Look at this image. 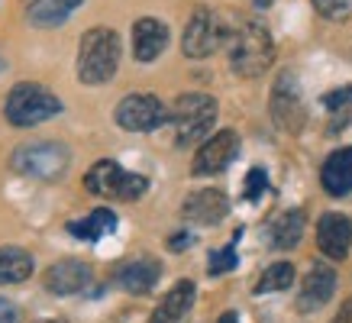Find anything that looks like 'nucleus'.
<instances>
[{
    "instance_id": "obj_1",
    "label": "nucleus",
    "mask_w": 352,
    "mask_h": 323,
    "mask_svg": "<svg viewBox=\"0 0 352 323\" xmlns=\"http://www.w3.org/2000/svg\"><path fill=\"white\" fill-rule=\"evenodd\" d=\"M275 62V43L268 26L243 20L230 36V68L239 78H262Z\"/></svg>"
},
{
    "instance_id": "obj_2",
    "label": "nucleus",
    "mask_w": 352,
    "mask_h": 323,
    "mask_svg": "<svg viewBox=\"0 0 352 323\" xmlns=\"http://www.w3.org/2000/svg\"><path fill=\"white\" fill-rule=\"evenodd\" d=\"M120 68V36L110 26H94L78 45V78L81 85H107Z\"/></svg>"
},
{
    "instance_id": "obj_3",
    "label": "nucleus",
    "mask_w": 352,
    "mask_h": 323,
    "mask_svg": "<svg viewBox=\"0 0 352 323\" xmlns=\"http://www.w3.org/2000/svg\"><path fill=\"white\" fill-rule=\"evenodd\" d=\"M62 113V100L49 91V87L36 85V81H20L7 94L3 104V117L10 120L13 126H39L45 120H52Z\"/></svg>"
},
{
    "instance_id": "obj_4",
    "label": "nucleus",
    "mask_w": 352,
    "mask_h": 323,
    "mask_svg": "<svg viewBox=\"0 0 352 323\" xmlns=\"http://www.w3.org/2000/svg\"><path fill=\"white\" fill-rule=\"evenodd\" d=\"M85 188L94 197H107V201H139L146 194V188H149V178H142L136 172H126L113 159H100L85 175Z\"/></svg>"
},
{
    "instance_id": "obj_5",
    "label": "nucleus",
    "mask_w": 352,
    "mask_h": 323,
    "mask_svg": "<svg viewBox=\"0 0 352 323\" xmlns=\"http://www.w3.org/2000/svg\"><path fill=\"white\" fill-rule=\"evenodd\" d=\"M171 123H175V136L178 146H191L210 136L217 123V100L210 94H182L171 104Z\"/></svg>"
},
{
    "instance_id": "obj_6",
    "label": "nucleus",
    "mask_w": 352,
    "mask_h": 323,
    "mask_svg": "<svg viewBox=\"0 0 352 323\" xmlns=\"http://www.w3.org/2000/svg\"><path fill=\"white\" fill-rule=\"evenodd\" d=\"M68 162H72V152L62 142H23L16 146L10 155L13 172L30 175V178H39V181H55L68 172Z\"/></svg>"
},
{
    "instance_id": "obj_7",
    "label": "nucleus",
    "mask_w": 352,
    "mask_h": 323,
    "mask_svg": "<svg viewBox=\"0 0 352 323\" xmlns=\"http://www.w3.org/2000/svg\"><path fill=\"white\" fill-rule=\"evenodd\" d=\"M230 36H233V32H230V26H226V20L220 13L210 10V7H197V10L191 13L188 26H184L182 52L188 55V58H207V55H214Z\"/></svg>"
},
{
    "instance_id": "obj_8",
    "label": "nucleus",
    "mask_w": 352,
    "mask_h": 323,
    "mask_svg": "<svg viewBox=\"0 0 352 323\" xmlns=\"http://www.w3.org/2000/svg\"><path fill=\"white\" fill-rule=\"evenodd\" d=\"M268 113L275 120V126L288 136H298L304 123H307V107H304V94H300L298 75L294 71H281L272 85L268 97Z\"/></svg>"
},
{
    "instance_id": "obj_9",
    "label": "nucleus",
    "mask_w": 352,
    "mask_h": 323,
    "mask_svg": "<svg viewBox=\"0 0 352 323\" xmlns=\"http://www.w3.org/2000/svg\"><path fill=\"white\" fill-rule=\"evenodd\" d=\"M113 117H117V123L123 129H129V133H152V129H159L162 123H168L171 110H165V104H162L155 94H126L117 104Z\"/></svg>"
},
{
    "instance_id": "obj_10",
    "label": "nucleus",
    "mask_w": 352,
    "mask_h": 323,
    "mask_svg": "<svg viewBox=\"0 0 352 323\" xmlns=\"http://www.w3.org/2000/svg\"><path fill=\"white\" fill-rule=\"evenodd\" d=\"M236 155H239V136L233 129H220L201 142L194 155V175H220L230 168V162H236Z\"/></svg>"
},
{
    "instance_id": "obj_11",
    "label": "nucleus",
    "mask_w": 352,
    "mask_h": 323,
    "mask_svg": "<svg viewBox=\"0 0 352 323\" xmlns=\"http://www.w3.org/2000/svg\"><path fill=\"white\" fill-rule=\"evenodd\" d=\"M184 220H191L197 226H217L230 214V201L220 188H201V191H191L182 204Z\"/></svg>"
},
{
    "instance_id": "obj_12",
    "label": "nucleus",
    "mask_w": 352,
    "mask_h": 323,
    "mask_svg": "<svg viewBox=\"0 0 352 323\" xmlns=\"http://www.w3.org/2000/svg\"><path fill=\"white\" fill-rule=\"evenodd\" d=\"M333 291H336V271L330 265H314V269L304 275L298 291V311L300 313H314L327 307L333 301Z\"/></svg>"
},
{
    "instance_id": "obj_13",
    "label": "nucleus",
    "mask_w": 352,
    "mask_h": 323,
    "mask_svg": "<svg viewBox=\"0 0 352 323\" xmlns=\"http://www.w3.org/2000/svg\"><path fill=\"white\" fill-rule=\"evenodd\" d=\"M317 246H320V252L327 258H346V252H349L352 246V220L346 214H336V210H330V214L320 216V223H317Z\"/></svg>"
},
{
    "instance_id": "obj_14",
    "label": "nucleus",
    "mask_w": 352,
    "mask_h": 323,
    "mask_svg": "<svg viewBox=\"0 0 352 323\" xmlns=\"http://www.w3.org/2000/svg\"><path fill=\"white\" fill-rule=\"evenodd\" d=\"M87 285H91V265L81 262V258H62V262H55L52 269L45 271V291H52L58 298L78 294Z\"/></svg>"
},
{
    "instance_id": "obj_15",
    "label": "nucleus",
    "mask_w": 352,
    "mask_h": 323,
    "mask_svg": "<svg viewBox=\"0 0 352 323\" xmlns=\"http://www.w3.org/2000/svg\"><path fill=\"white\" fill-rule=\"evenodd\" d=\"M165 45H168V26L165 23L155 20V16L136 20V26H133V55H136V62H155L165 52Z\"/></svg>"
},
{
    "instance_id": "obj_16",
    "label": "nucleus",
    "mask_w": 352,
    "mask_h": 323,
    "mask_svg": "<svg viewBox=\"0 0 352 323\" xmlns=\"http://www.w3.org/2000/svg\"><path fill=\"white\" fill-rule=\"evenodd\" d=\"M320 184L330 197H342V194L352 191V146L327 155L320 168Z\"/></svg>"
},
{
    "instance_id": "obj_17",
    "label": "nucleus",
    "mask_w": 352,
    "mask_h": 323,
    "mask_svg": "<svg viewBox=\"0 0 352 323\" xmlns=\"http://www.w3.org/2000/svg\"><path fill=\"white\" fill-rule=\"evenodd\" d=\"M162 278V265L155 258H136L117 271V285L129 294H149Z\"/></svg>"
},
{
    "instance_id": "obj_18",
    "label": "nucleus",
    "mask_w": 352,
    "mask_h": 323,
    "mask_svg": "<svg viewBox=\"0 0 352 323\" xmlns=\"http://www.w3.org/2000/svg\"><path fill=\"white\" fill-rule=\"evenodd\" d=\"M81 3H85V0H30L26 16H30V23L39 26V30H55V26H62V23L78 10Z\"/></svg>"
},
{
    "instance_id": "obj_19",
    "label": "nucleus",
    "mask_w": 352,
    "mask_h": 323,
    "mask_svg": "<svg viewBox=\"0 0 352 323\" xmlns=\"http://www.w3.org/2000/svg\"><path fill=\"white\" fill-rule=\"evenodd\" d=\"M194 281H178L175 288L165 294V301L155 307V313H152V323H178L184 317V313L191 311L194 304Z\"/></svg>"
},
{
    "instance_id": "obj_20",
    "label": "nucleus",
    "mask_w": 352,
    "mask_h": 323,
    "mask_svg": "<svg viewBox=\"0 0 352 323\" xmlns=\"http://www.w3.org/2000/svg\"><path fill=\"white\" fill-rule=\"evenodd\" d=\"M304 236V214L300 210H285L275 216V223L268 226V243L272 249H294Z\"/></svg>"
},
{
    "instance_id": "obj_21",
    "label": "nucleus",
    "mask_w": 352,
    "mask_h": 323,
    "mask_svg": "<svg viewBox=\"0 0 352 323\" xmlns=\"http://www.w3.org/2000/svg\"><path fill=\"white\" fill-rule=\"evenodd\" d=\"M36 269V262L26 249L20 246H3L0 249V285H20Z\"/></svg>"
},
{
    "instance_id": "obj_22",
    "label": "nucleus",
    "mask_w": 352,
    "mask_h": 323,
    "mask_svg": "<svg viewBox=\"0 0 352 323\" xmlns=\"http://www.w3.org/2000/svg\"><path fill=\"white\" fill-rule=\"evenodd\" d=\"M113 226H117V214L107 210V207H100L94 214H87L85 220H72V223H68V233L78 239H85V243H97V239L104 236V233H110Z\"/></svg>"
},
{
    "instance_id": "obj_23",
    "label": "nucleus",
    "mask_w": 352,
    "mask_h": 323,
    "mask_svg": "<svg viewBox=\"0 0 352 323\" xmlns=\"http://www.w3.org/2000/svg\"><path fill=\"white\" fill-rule=\"evenodd\" d=\"M294 285V265L291 262H275L262 271L256 281V294H275V291H288Z\"/></svg>"
},
{
    "instance_id": "obj_24",
    "label": "nucleus",
    "mask_w": 352,
    "mask_h": 323,
    "mask_svg": "<svg viewBox=\"0 0 352 323\" xmlns=\"http://www.w3.org/2000/svg\"><path fill=\"white\" fill-rule=\"evenodd\" d=\"M314 10L320 13L323 20H333V23H342V20H352V0H310Z\"/></svg>"
},
{
    "instance_id": "obj_25",
    "label": "nucleus",
    "mask_w": 352,
    "mask_h": 323,
    "mask_svg": "<svg viewBox=\"0 0 352 323\" xmlns=\"http://www.w3.org/2000/svg\"><path fill=\"white\" fill-rule=\"evenodd\" d=\"M236 236H239V233H236ZM236 236H233V243H230L226 249H220V252H214V256H210L207 271H210L214 278H217V275H226L230 269H236Z\"/></svg>"
},
{
    "instance_id": "obj_26",
    "label": "nucleus",
    "mask_w": 352,
    "mask_h": 323,
    "mask_svg": "<svg viewBox=\"0 0 352 323\" xmlns=\"http://www.w3.org/2000/svg\"><path fill=\"white\" fill-rule=\"evenodd\" d=\"M323 107L330 110V113H346V110H352V85L323 94Z\"/></svg>"
},
{
    "instance_id": "obj_27",
    "label": "nucleus",
    "mask_w": 352,
    "mask_h": 323,
    "mask_svg": "<svg viewBox=\"0 0 352 323\" xmlns=\"http://www.w3.org/2000/svg\"><path fill=\"white\" fill-rule=\"evenodd\" d=\"M265 188H268V175L262 172V168H252V172L245 175V197H249V201H258Z\"/></svg>"
},
{
    "instance_id": "obj_28",
    "label": "nucleus",
    "mask_w": 352,
    "mask_h": 323,
    "mask_svg": "<svg viewBox=\"0 0 352 323\" xmlns=\"http://www.w3.org/2000/svg\"><path fill=\"white\" fill-rule=\"evenodd\" d=\"M0 323H23L20 304H13L10 298H0Z\"/></svg>"
},
{
    "instance_id": "obj_29",
    "label": "nucleus",
    "mask_w": 352,
    "mask_h": 323,
    "mask_svg": "<svg viewBox=\"0 0 352 323\" xmlns=\"http://www.w3.org/2000/svg\"><path fill=\"white\" fill-rule=\"evenodd\" d=\"M188 246H191V236H188V233H175L168 243L171 252H182V249H188Z\"/></svg>"
},
{
    "instance_id": "obj_30",
    "label": "nucleus",
    "mask_w": 352,
    "mask_h": 323,
    "mask_svg": "<svg viewBox=\"0 0 352 323\" xmlns=\"http://www.w3.org/2000/svg\"><path fill=\"white\" fill-rule=\"evenodd\" d=\"M330 323H352V298L346 304H342L340 307V313H336V317H333Z\"/></svg>"
},
{
    "instance_id": "obj_31",
    "label": "nucleus",
    "mask_w": 352,
    "mask_h": 323,
    "mask_svg": "<svg viewBox=\"0 0 352 323\" xmlns=\"http://www.w3.org/2000/svg\"><path fill=\"white\" fill-rule=\"evenodd\" d=\"M217 323H239V317H236L233 311H226V313H223V317H220V320H217Z\"/></svg>"
},
{
    "instance_id": "obj_32",
    "label": "nucleus",
    "mask_w": 352,
    "mask_h": 323,
    "mask_svg": "<svg viewBox=\"0 0 352 323\" xmlns=\"http://www.w3.org/2000/svg\"><path fill=\"white\" fill-rule=\"evenodd\" d=\"M268 3H272V0H256V7H262V10H265Z\"/></svg>"
},
{
    "instance_id": "obj_33",
    "label": "nucleus",
    "mask_w": 352,
    "mask_h": 323,
    "mask_svg": "<svg viewBox=\"0 0 352 323\" xmlns=\"http://www.w3.org/2000/svg\"><path fill=\"white\" fill-rule=\"evenodd\" d=\"M36 323H65L62 317H55V320H36Z\"/></svg>"
},
{
    "instance_id": "obj_34",
    "label": "nucleus",
    "mask_w": 352,
    "mask_h": 323,
    "mask_svg": "<svg viewBox=\"0 0 352 323\" xmlns=\"http://www.w3.org/2000/svg\"><path fill=\"white\" fill-rule=\"evenodd\" d=\"M3 68H7V62H3V58H0V71H3Z\"/></svg>"
}]
</instances>
